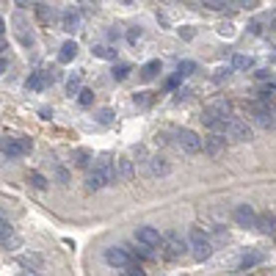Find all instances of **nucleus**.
I'll list each match as a JSON object with an SVG mask.
<instances>
[{"label":"nucleus","instance_id":"nucleus-1","mask_svg":"<svg viewBox=\"0 0 276 276\" xmlns=\"http://www.w3.org/2000/svg\"><path fill=\"white\" fill-rule=\"evenodd\" d=\"M229 102H224V100H218V102H213V105H207L204 108V114H202V122L210 130H216V133H224V122L229 119Z\"/></svg>","mask_w":276,"mask_h":276},{"label":"nucleus","instance_id":"nucleus-2","mask_svg":"<svg viewBox=\"0 0 276 276\" xmlns=\"http://www.w3.org/2000/svg\"><path fill=\"white\" fill-rule=\"evenodd\" d=\"M188 249H191L193 257L202 263V260H207L213 254V240L207 238V235H204L199 227H193L191 232H188Z\"/></svg>","mask_w":276,"mask_h":276},{"label":"nucleus","instance_id":"nucleus-3","mask_svg":"<svg viewBox=\"0 0 276 276\" xmlns=\"http://www.w3.org/2000/svg\"><path fill=\"white\" fill-rule=\"evenodd\" d=\"M224 136L243 144V141H252L254 133H252V127H249V122L238 119V116H229V119L224 122Z\"/></svg>","mask_w":276,"mask_h":276},{"label":"nucleus","instance_id":"nucleus-4","mask_svg":"<svg viewBox=\"0 0 276 276\" xmlns=\"http://www.w3.org/2000/svg\"><path fill=\"white\" fill-rule=\"evenodd\" d=\"M30 149H33L30 138H6V141L0 144V152H3V157H8V160H17V157L28 155Z\"/></svg>","mask_w":276,"mask_h":276},{"label":"nucleus","instance_id":"nucleus-5","mask_svg":"<svg viewBox=\"0 0 276 276\" xmlns=\"http://www.w3.org/2000/svg\"><path fill=\"white\" fill-rule=\"evenodd\" d=\"M160 249H163V257H166V260H180L182 254H185L188 243H185V240H182L177 232H168V235H163Z\"/></svg>","mask_w":276,"mask_h":276},{"label":"nucleus","instance_id":"nucleus-6","mask_svg":"<svg viewBox=\"0 0 276 276\" xmlns=\"http://www.w3.org/2000/svg\"><path fill=\"white\" fill-rule=\"evenodd\" d=\"M105 263H108L111 268L125 271V268H130L136 260H133L130 249H125V246H111V249H105Z\"/></svg>","mask_w":276,"mask_h":276},{"label":"nucleus","instance_id":"nucleus-7","mask_svg":"<svg viewBox=\"0 0 276 276\" xmlns=\"http://www.w3.org/2000/svg\"><path fill=\"white\" fill-rule=\"evenodd\" d=\"M11 25H14V33H17V42L22 44V47H33L36 36H33V30L28 28V22H25V14H22V11H17V14H14Z\"/></svg>","mask_w":276,"mask_h":276},{"label":"nucleus","instance_id":"nucleus-8","mask_svg":"<svg viewBox=\"0 0 276 276\" xmlns=\"http://www.w3.org/2000/svg\"><path fill=\"white\" fill-rule=\"evenodd\" d=\"M177 144H180V149L188 152V155L202 152V138H199L193 130H180V133H177Z\"/></svg>","mask_w":276,"mask_h":276},{"label":"nucleus","instance_id":"nucleus-9","mask_svg":"<svg viewBox=\"0 0 276 276\" xmlns=\"http://www.w3.org/2000/svg\"><path fill=\"white\" fill-rule=\"evenodd\" d=\"M53 80H55L53 69H39V72L28 75V80H25V86H28L30 91H44L50 83H53Z\"/></svg>","mask_w":276,"mask_h":276},{"label":"nucleus","instance_id":"nucleus-10","mask_svg":"<svg viewBox=\"0 0 276 276\" xmlns=\"http://www.w3.org/2000/svg\"><path fill=\"white\" fill-rule=\"evenodd\" d=\"M136 240L141 243V246H146V249H157L160 246V240H163V235L157 232L155 227H138L136 229Z\"/></svg>","mask_w":276,"mask_h":276},{"label":"nucleus","instance_id":"nucleus-11","mask_svg":"<svg viewBox=\"0 0 276 276\" xmlns=\"http://www.w3.org/2000/svg\"><path fill=\"white\" fill-rule=\"evenodd\" d=\"M202 149L207 152L210 157L224 155V152H227V138H224L221 133H213V136H207V138L202 141Z\"/></svg>","mask_w":276,"mask_h":276},{"label":"nucleus","instance_id":"nucleus-12","mask_svg":"<svg viewBox=\"0 0 276 276\" xmlns=\"http://www.w3.org/2000/svg\"><path fill=\"white\" fill-rule=\"evenodd\" d=\"M235 224L243 227V229L257 227V213H254L252 204H238V207H235Z\"/></svg>","mask_w":276,"mask_h":276},{"label":"nucleus","instance_id":"nucleus-13","mask_svg":"<svg viewBox=\"0 0 276 276\" xmlns=\"http://www.w3.org/2000/svg\"><path fill=\"white\" fill-rule=\"evenodd\" d=\"M260 263H265V254L263 252H257V249L243 252V257L238 260V271H252V268H257Z\"/></svg>","mask_w":276,"mask_h":276},{"label":"nucleus","instance_id":"nucleus-14","mask_svg":"<svg viewBox=\"0 0 276 276\" xmlns=\"http://www.w3.org/2000/svg\"><path fill=\"white\" fill-rule=\"evenodd\" d=\"M149 174L152 177H168L171 174V163L166 160V157H160V155H155V157H149Z\"/></svg>","mask_w":276,"mask_h":276},{"label":"nucleus","instance_id":"nucleus-15","mask_svg":"<svg viewBox=\"0 0 276 276\" xmlns=\"http://www.w3.org/2000/svg\"><path fill=\"white\" fill-rule=\"evenodd\" d=\"M116 177H119V182H133L136 166H133L130 157H119V160H116Z\"/></svg>","mask_w":276,"mask_h":276},{"label":"nucleus","instance_id":"nucleus-16","mask_svg":"<svg viewBox=\"0 0 276 276\" xmlns=\"http://www.w3.org/2000/svg\"><path fill=\"white\" fill-rule=\"evenodd\" d=\"M257 229L263 235H276V216L271 210H265V213H260L257 216Z\"/></svg>","mask_w":276,"mask_h":276},{"label":"nucleus","instance_id":"nucleus-17","mask_svg":"<svg viewBox=\"0 0 276 276\" xmlns=\"http://www.w3.org/2000/svg\"><path fill=\"white\" fill-rule=\"evenodd\" d=\"M61 30H66V33H75V30H80V14H78V11L61 14Z\"/></svg>","mask_w":276,"mask_h":276},{"label":"nucleus","instance_id":"nucleus-18","mask_svg":"<svg viewBox=\"0 0 276 276\" xmlns=\"http://www.w3.org/2000/svg\"><path fill=\"white\" fill-rule=\"evenodd\" d=\"M91 163H94V155H91L89 149H75L72 152V166L75 168H91Z\"/></svg>","mask_w":276,"mask_h":276},{"label":"nucleus","instance_id":"nucleus-19","mask_svg":"<svg viewBox=\"0 0 276 276\" xmlns=\"http://www.w3.org/2000/svg\"><path fill=\"white\" fill-rule=\"evenodd\" d=\"M36 17H39V22H42V25H53L55 19H58V14H55L53 6H47V3H39V6H36Z\"/></svg>","mask_w":276,"mask_h":276},{"label":"nucleus","instance_id":"nucleus-20","mask_svg":"<svg viewBox=\"0 0 276 276\" xmlns=\"http://www.w3.org/2000/svg\"><path fill=\"white\" fill-rule=\"evenodd\" d=\"M75 55H78V44H75V42H64V44H61V53H58L61 64H69Z\"/></svg>","mask_w":276,"mask_h":276},{"label":"nucleus","instance_id":"nucleus-21","mask_svg":"<svg viewBox=\"0 0 276 276\" xmlns=\"http://www.w3.org/2000/svg\"><path fill=\"white\" fill-rule=\"evenodd\" d=\"M157 72H160V61H149V64L141 66V80H152V78H157Z\"/></svg>","mask_w":276,"mask_h":276},{"label":"nucleus","instance_id":"nucleus-22","mask_svg":"<svg viewBox=\"0 0 276 276\" xmlns=\"http://www.w3.org/2000/svg\"><path fill=\"white\" fill-rule=\"evenodd\" d=\"M94 55L97 58H105V61H116V47H111V44H97Z\"/></svg>","mask_w":276,"mask_h":276},{"label":"nucleus","instance_id":"nucleus-23","mask_svg":"<svg viewBox=\"0 0 276 276\" xmlns=\"http://www.w3.org/2000/svg\"><path fill=\"white\" fill-rule=\"evenodd\" d=\"M232 66L238 69V72H246V69H252V66H254V58H252V55H235Z\"/></svg>","mask_w":276,"mask_h":276},{"label":"nucleus","instance_id":"nucleus-24","mask_svg":"<svg viewBox=\"0 0 276 276\" xmlns=\"http://www.w3.org/2000/svg\"><path fill=\"white\" fill-rule=\"evenodd\" d=\"M28 182H30L33 188H39V191H44V188H47V180H44L39 171H28Z\"/></svg>","mask_w":276,"mask_h":276},{"label":"nucleus","instance_id":"nucleus-25","mask_svg":"<svg viewBox=\"0 0 276 276\" xmlns=\"http://www.w3.org/2000/svg\"><path fill=\"white\" fill-rule=\"evenodd\" d=\"M196 72V64L193 61H180V66H177V75L180 78H188V75H193Z\"/></svg>","mask_w":276,"mask_h":276},{"label":"nucleus","instance_id":"nucleus-26","mask_svg":"<svg viewBox=\"0 0 276 276\" xmlns=\"http://www.w3.org/2000/svg\"><path fill=\"white\" fill-rule=\"evenodd\" d=\"M204 8H210V11H221V8L229 6V0H199Z\"/></svg>","mask_w":276,"mask_h":276},{"label":"nucleus","instance_id":"nucleus-27","mask_svg":"<svg viewBox=\"0 0 276 276\" xmlns=\"http://www.w3.org/2000/svg\"><path fill=\"white\" fill-rule=\"evenodd\" d=\"M78 102L83 105V108H89L91 102H94V91L91 89H80V94H78Z\"/></svg>","mask_w":276,"mask_h":276},{"label":"nucleus","instance_id":"nucleus-28","mask_svg":"<svg viewBox=\"0 0 276 276\" xmlns=\"http://www.w3.org/2000/svg\"><path fill=\"white\" fill-rule=\"evenodd\" d=\"M14 235V229H11V224L6 221V218L0 216V240H8Z\"/></svg>","mask_w":276,"mask_h":276},{"label":"nucleus","instance_id":"nucleus-29","mask_svg":"<svg viewBox=\"0 0 276 276\" xmlns=\"http://www.w3.org/2000/svg\"><path fill=\"white\" fill-rule=\"evenodd\" d=\"M111 75H114V80H125L127 75H130V66H127V64H119V66H114V72H111Z\"/></svg>","mask_w":276,"mask_h":276},{"label":"nucleus","instance_id":"nucleus-30","mask_svg":"<svg viewBox=\"0 0 276 276\" xmlns=\"http://www.w3.org/2000/svg\"><path fill=\"white\" fill-rule=\"evenodd\" d=\"M97 122H100V125H111V122H114V111H111V108H102L100 116H97Z\"/></svg>","mask_w":276,"mask_h":276},{"label":"nucleus","instance_id":"nucleus-31","mask_svg":"<svg viewBox=\"0 0 276 276\" xmlns=\"http://www.w3.org/2000/svg\"><path fill=\"white\" fill-rule=\"evenodd\" d=\"M66 91H69V94H80V78H78V75H72V78H69Z\"/></svg>","mask_w":276,"mask_h":276},{"label":"nucleus","instance_id":"nucleus-32","mask_svg":"<svg viewBox=\"0 0 276 276\" xmlns=\"http://www.w3.org/2000/svg\"><path fill=\"white\" fill-rule=\"evenodd\" d=\"M232 6H240V8H257L260 0H229Z\"/></svg>","mask_w":276,"mask_h":276},{"label":"nucleus","instance_id":"nucleus-33","mask_svg":"<svg viewBox=\"0 0 276 276\" xmlns=\"http://www.w3.org/2000/svg\"><path fill=\"white\" fill-rule=\"evenodd\" d=\"M149 102H152V97L146 94V91L144 94H136V105H149Z\"/></svg>","mask_w":276,"mask_h":276},{"label":"nucleus","instance_id":"nucleus-34","mask_svg":"<svg viewBox=\"0 0 276 276\" xmlns=\"http://www.w3.org/2000/svg\"><path fill=\"white\" fill-rule=\"evenodd\" d=\"M138 39H141V30H138V28H133L130 33H127V42H130V44H136Z\"/></svg>","mask_w":276,"mask_h":276},{"label":"nucleus","instance_id":"nucleus-35","mask_svg":"<svg viewBox=\"0 0 276 276\" xmlns=\"http://www.w3.org/2000/svg\"><path fill=\"white\" fill-rule=\"evenodd\" d=\"M58 182H61V185H69V174H66V168H58Z\"/></svg>","mask_w":276,"mask_h":276},{"label":"nucleus","instance_id":"nucleus-36","mask_svg":"<svg viewBox=\"0 0 276 276\" xmlns=\"http://www.w3.org/2000/svg\"><path fill=\"white\" fill-rule=\"evenodd\" d=\"M39 263H42L39 257H22V265H25V268H30V265H39Z\"/></svg>","mask_w":276,"mask_h":276},{"label":"nucleus","instance_id":"nucleus-37","mask_svg":"<svg viewBox=\"0 0 276 276\" xmlns=\"http://www.w3.org/2000/svg\"><path fill=\"white\" fill-rule=\"evenodd\" d=\"M180 36H185V39H193V30H191V28H185V30H180Z\"/></svg>","mask_w":276,"mask_h":276},{"label":"nucleus","instance_id":"nucleus-38","mask_svg":"<svg viewBox=\"0 0 276 276\" xmlns=\"http://www.w3.org/2000/svg\"><path fill=\"white\" fill-rule=\"evenodd\" d=\"M19 276H42V274H36V271H30V268H28V271H22Z\"/></svg>","mask_w":276,"mask_h":276},{"label":"nucleus","instance_id":"nucleus-39","mask_svg":"<svg viewBox=\"0 0 276 276\" xmlns=\"http://www.w3.org/2000/svg\"><path fill=\"white\" fill-rule=\"evenodd\" d=\"M6 66H8V64H6V58H0V75L6 72Z\"/></svg>","mask_w":276,"mask_h":276},{"label":"nucleus","instance_id":"nucleus-40","mask_svg":"<svg viewBox=\"0 0 276 276\" xmlns=\"http://www.w3.org/2000/svg\"><path fill=\"white\" fill-rule=\"evenodd\" d=\"M14 3H17L19 8H25V6H28V3H30V0H14Z\"/></svg>","mask_w":276,"mask_h":276},{"label":"nucleus","instance_id":"nucleus-41","mask_svg":"<svg viewBox=\"0 0 276 276\" xmlns=\"http://www.w3.org/2000/svg\"><path fill=\"white\" fill-rule=\"evenodd\" d=\"M3 33H6V25H3V19H0V36H3Z\"/></svg>","mask_w":276,"mask_h":276},{"label":"nucleus","instance_id":"nucleus-42","mask_svg":"<svg viewBox=\"0 0 276 276\" xmlns=\"http://www.w3.org/2000/svg\"><path fill=\"white\" fill-rule=\"evenodd\" d=\"M0 50H6V42H3V39H0Z\"/></svg>","mask_w":276,"mask_h":276},{"label":"nucleus","instance_id":"nucleus-43","mask_svg":"<svg viewBox=\"0 0 276 276\" xmlns=\"http://www.w3.org/2000/svg\"><path fill=\"white\" fill-rule=\"evenodd\" d=\"M274 119H276V105H274Z\"/></svg>","mask_w":276,"mask_h":276},{"label":"nucleus","instance_id":"nucleus-44","mask_svg":"<svg viewBox=\"0 0 276 276\" xmlns=\"http://www.w3.org/2000/svg\"><path fill=\"white\" fill-rule=\"evenodd\" d=\"M274 64H276V55H274Z\"/></svg>","mask_w":276,"mask_h":276}]
</instances>
